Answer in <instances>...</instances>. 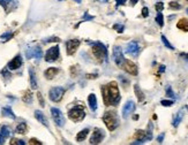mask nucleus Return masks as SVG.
<instances>
[{"instance_id":"obj_14","label":"nucleus","mask_w":188,"mask_h":145,"mask_svg":"<svg viewBox=\"0 0 188 145\" xmlns=\"http://www.w3.org/2000/svg\"><path fill=\"white\" fill-rule=\"evenodd\" d=\"M80 46V40L77 39H72L66 43V48H67V54L68 55H73L76 52L77 47Z\"/></svg>"},{"instance_id":"obj_29","label":"nucleus","mask_w":188,"mask_h":145,"mask_svg":"<svg viewBox=\"0 0 188 145\" xmlns=\"http://www.w3.org/2000/svg\"><path fill=\"white\" fill-rule=\"evenodd\" d=\"M0 134H1V136L4 137V138H8L10 136V130L8 127L6 126H2L1 127V129H0Z\"/></svg>"},{"instance_id":"obj_22","label":"nucleus","mask_w":188,"mask_h":145,"mask_svg":"<svg viewBox=\"0 0 188 145\" xmlns=\"http://www.w3.org/2000/svg\"><path fill=\"white\" fill-rule=\"evenodd\" d=\"M1 114H2L4 116L10 117V119H12V120H15V117H16V116H15L14 112L12 111V108H10V106L2 108V109H1Z\"/></svg>"},{"instance_id":"obj_52","label":"nucleus","mask_w":188,"mask_h":145,"mask_svg":"<svg viewBox=\"0 0 188 145\" xmlns=\"http://www.w3.org/2000/svg\"><path fill=\"white\" fill-rule=\"evenodd\" d=\"M74 1H75V2H79V4H80L81 1H82V0H74Z\"/></svg>"},{"instance_id":"obj_32","label":"nucleus","mask_w":188,"mask_h":145,"mask_svg":"<svg viewBox=\"0 0 188 145\" xmlns=\"http://www.w3.org/2000/svg\"><path fill=\"white\" fill-rule=\"evenodd\" d=\"M156 22L158 23L159 27H163V25H164V17H163V14H162L160 12H158V14L156 16Z\"/></svg>"},{"instance_id":"obj_12","label":"nucleus","mask_w":188,"mask_h":145,"mask_svg":"<svg viewBox=\"0 0 188 145\" xmlns=\"http://www.w3.org/2000/svg\"><path fill=\"white\" fill-rule=\"evenodd\" d=\"M121 68L125 71H127L131 75H137V66L131 60H125L123 65L121 66Z\"/></svg>"},{"instance_id":"obj_27","label":"nucleus","mask_w":188,"mask_h":145,"mask_svg":"<svg viewBox=\"0 0 188 145\" xmlns=\"http://www.w3.org/2000/svg\"><path fill=\"white\" fill-rule=\"evenodd\" d=\"M13 36H14V32H12V31H6L5 33H2V35L0 36V40H1L2 43L8 42V40L12 39Z\"/></svg>"},{"instance_id":"obj_1","label":"nucleus","mask_w":188,"mask_h":145,"mask_svg":"<svg viewBox=\"0 0 188 145\" xmlns=\"http://www.w3.org/2000/svg\"><path fill=\"white\" fill-rule=\"evenodd\" d=\"M102 93H103L104 103L106 106H118L120 103V92L118 89L117 82H111L108 85H104L102 88Z\"/></svg>"},{"instance_id":"obj_17","label":"nucleus","mask_w":188,"mask_h":145,"mask_svg":"<svg viewBox=\"0 0 188 145\" xmlns=\"http://www.w3.org/2000/svg\"><path fill=\"white\" fill-rule=\"evenodd\" d=\"M59 73V69L56 68V67H51V68H47L45 70V73H44V75L46 77L47 80H52V78H54L56 75Z\"/></svg>"},{"instance_id":"obj_42","label":"nucleus","mask_w":188,"mask_h":145,"mask_svg":"<svg viewBox=\"0 0 188 145\" xmlns=\"http://www.w3.org/2000/svg\"><path fill=\"white\" fill-rule=\"evenodd\" d=\"M49 42H60V39L58 37H51V38H46L44 39V43H49Z\"/></svg>"},{"instance_id":"obj_18","label":"nucleus","mask_w":188,"mask_h":145,"mask_svg":"<svg viewBox=\"0 0 188 145\" xmlns=\"http://www.w3.org/2000/svg\"><path fill=\"white\" fill-rule=\"evenodd\" d=\"M29 76H30V86H31V89L36 90L38 88V84H37V78H36L35 70L33 68L29 69Z\"/></svg>"},{"instance_id":"obj_30","label":"nucleus","mask_w":188,"mask_h":145,"mask_svg":"<svg viewBox=\"0 0 188 145\" xmlns=\"http://www.w3.org/2000/svg\"><path fill=\"white\" fill-rule=\"evenodd\" d=\"M22 99H23V101L25 104H31L33 103V94H31V92L30 91H25V93H24Z\"/></svg>"},{"instance_id":"obj_5","label":"nucleus","mask_w":188,"mask_h":145,"mask_svg":"<svg viewBox=\"0 0 188 145\" xmlns=\"http://www.w3.org/2000/svg\"><path fill=\"white\" fill-rule=\"evenodd\" d=\"M65 94V89L64 88H60V86H56V88H52L50 91H49V97L52 101L54 103H59L62 97Z\"/></svg>"},{"instance_id":"obj_50","label":"nucleus","mask_w":188,"mask_h":145,"mask_svg":"<svg viewBox=\"0 0 188 145\" xmlns=\"http://www.w3.org/2000/svg\"><path fill=\"white\" fill-rule=\"evenodd\" d=\"M137 1H139V0H131V4H132V5H135Z\"/></svg>"},{"instance_id":"obj_40","label":"nucleus","mask_w":188,"mask_h":145,"mask_svg":"<svg viewBox=\"0 0 188 145\" xmlns=\"http://www.w3.org/2000/svg\"><path fill=\"white\" fill-rule=\"evenodd\" d=\"M160 104L163 105V106H166V107H169V106H172L173 105V100H162Z\"/></svg>"},{"instance_id":"obj_11","label":"nucleus","mask_w":188,"mask_h":145,"mask_svg":"<svg viewBox=\"0 0 188 145\" xmlns=\"http://www.w3.org/2000/svg\"><path fill=\"white\" fill-rule=\"evenodd\" d=\"M58 58H59V46H53L47 50L46 54H45V60L47 62L56 61Z\"/></svg>"},{"instance_id":"obj_25","label":"nucleus","mask_w":188,"mask_h":145,"mask_svg":"<svg viewBox=\"0 0 188 145\" xmlns=\"http://www.w3.org/2000/svg\"><path fill=\"white\" fill-rule=\"evenodd\" d=\"M27 131H28V127H27V124L24 122H21V123L18 124V127H16V132L18 134L24 135V134H27Z\"/></svg>"},{"instance_id":"obj_35","label":"nucleus","mask_w":188,"mask_h":145,"mask_svg":"<svg viewBox=\"0 0 188 145\" xmlns=\"http://www.w3.org/2000/svg\"><path fill=\"white\" fill-rule=\"evenodd\" d=\"M162 42H163V44H164V45L167 47V48H170V50H174V47L172 46L171 44H170V42L167 40V38L165 37V36H163V35H162Z\"/></svg>"},{"instance_id":"obj_46","label":"nucleus","mask_w":188,"mask_h":145,"mask_svg":"<svg viewBox=\"0 0 188 145\" xmlns=\"http://www.w3.org/2000/svg\"><path fill=\"white\" fill-rule=\"evenodd\" d=\"M117 1V5L119 6V5H123L125 2H126V0H116Z\"/></svg>"},{"instance_id":"obj_48","label":"nucleus","mask_w":188,"mask_h":145,"mask_svg":"<svg viewBox=\"0 0 188 145\" xmlns=\"http://www.w3.org/2000/svg\"><path fill=\"white\" fill-rule=\"evenodd\" d=\"M4 140H5V138L1 136V134H0V144H4Z\"/></svg>"},{"instance_id":"obj_20","label":"nucleus","mask_w":188,"mask_h":145,"mask_svg":"<svg viewBox=\"0 0 188 145\" xmlns=\"http://www.w3.org/2000/svg\"><path fill=\"white\" fill-rule=\"evenodd\" d=\"M183 115H185V109H180L177 114H175V116H174V119H173V127H177L181 123V121H182V119H183Z\"/></svg>"},{"instance_id":"obj_36","label":"nucleus","mask_w":188,"mask_h":145,"mask_svg":"<svg viewBox=\"0 0 188 145\" xmlns=\"http://www.w3.org/2000/svg\"><path fill=\"white\" fill-rule=\"evenodd\" d=\"M113 29H114V30H117L119 33H121V32H123V29H125V27H123L122 24H114V25H113Z\"/></svg>"},{"instance_id":"obj_19","label":"nucleus","mask_w":188,"mask_h":145,"mask_svg":"<svg viewBox=\"0 0 188 145\" xmlns=\"http://www.w3.org/2000/svg\"><path fill=\"white\" fill-rule=\"evenodd\" d=\"M35 117H36L42 124H44L45 127L49 128V121H47L46 116L43 114V112H41V111H35Z\"/></svg>"},{"instance_id":"obj_28","label":"nucleus","mask_w":188,"mask_h":145,"mask_svg":"<svg viewBox=\"0 0 188 145\" xmlns=\"http://www.w3.org/2000/svg\"><path fill=\"white\" fill-rule=\"evenodd\" d=\"M135 138H136L137 140H143L144 143H146L147 140V134L146 131L143 130H137L136 134H135Z\"/></svg>"},{"instance_id":"obj_54","label":"nucleus","mask_w":188,"mask_h":145,"mask_svg":"<svg viewBox=\"0 0 188 145\" xmlns=\"http://www.w3.org/2000/svg\"><path fill=\"white\" fill-rule=\"evenodd\" d=\"M187 2H188V0H187Z\"/></svg>"},{"instance_id":"obj_13","label":"nucleus","mask_w":188,"mask_h":145,"mask_svg":"<svg viewBox=\"0 0 188 145\" xmlns=\"http://www.w3.org/2000/svg\"><path fill=\"white\" fill-rule=\"evenodd\" d=\"M135 103L132 101V100H128L127 103L125 104V106L122 108V117L123 119H127L131 114H132L134 111H135Z\"/></svg>"},{"instance_id":"obj_51","label":"nucleus","mask_w":188,"mask_h":145,"mask_svg":"<svg viewBox=\"0 0 188 145\" xmlns=\"http://www.w3.org/2000/svg\"><path fill=\"white\" fill-rule=\"evenodd\" d=\"M98 1H102V2H108V0H98Z\"/></svg>"},{"instance_id":"obj_8","label":"nucleus","mask_w":188,"mask_h":145,"mask_svg":"<svg viewBox=\"0 0 188 145\" xmlns=\"http://www.w3.org/2000/svg\"><path fill=\"white\" fill-rule=\"evenodd\" d=\"M113 59H114L116 65L119 66V67H121L123 65L126 59L123 56V53H122V50L120 46H114V48H113Z\"/></svg>"},{"instance_id":"obj_37","label":"nucleus","mask_w":188,"mask_h":145,"mask_svg":"<svg viewBox=\"0 0 188 145\" xmlns=\"http://www.w3.org/2000/svg\"><path fill=\"white\" fill-rule=\"evenodd\" d=\"M170 8H172V10H180L181 6L179 5L178 2H175V1H171L170 2Z\"/></svg>"},{"instance_id":"obj_26","label":"nucleus","mask_w":188,"mask_h":145,"mask_svg":"<svg viewBox=\"0 0 188 145\" xmlns=\"http://www.w3.org/2000/svg\"><path fill=\"white\" fill-rule=\"evenodd\" d=\"M89 134V129H83L82 131H80L77 135H76V140L77 142H82V140H84L87 138V136Z\"/></svg>"},{"instance_id":"obj_49","label":"nucleus","mask_w":188,"mask_h":145,"mask_svg":"<svg viewBox=\"0 0 188 145\" xmlns=\"http://www.w3.org/2000/svg\"><path fill=\"white\" fill-rule=\"evenodd\" d=\"M164 70H165L164 66H160V67H159V71H160V73H162V71H164Z\"/></svg>"},{"instance_id":"obj_33","label":"nucleus","mask_w":188,"mask_h":145,"mask_svg":"<svg viewBox=\"0 0 188 145\" xmlns=\"http://www.w3.org/2000/svg\"><path fill=\"white\" fill-rule=\"evenodd\" d=\"M166 96L170 97V98H172V99H175V94H174L173 90H172V88H171L170 85L166 86Z\"/></svg>"},{"instance_id":"obj_43","label":"nucleus","mask_w":188,"mask_h":145,"mask_svg":"<svg viewBox=\"0 0 188 145\" xmlns=\"http://www.w3.org/2000/svg\"><path fill=\"white\" fill-rule=\"evenodd\" d=\"M148 15H149V10L147 7H143L142 8V16L143 17H148Z\"/></svg>"},{"instance_id":"obj_38","label":"nucleus","mask_w":188,"mask_h":145,"mask_svg":"<svg viewBox=\"0 0 188 145\" xmlns=\"http://www.w3.org/2000/svg\"><path fill=\"white\" fill-rule=\"evenodd\" d=\"M14 144H16V145H24L25 143H24L23 140H21V139H16V138H13V139H12V142H10V145H14Z\"/></svg>"},{"instance_id":"obj_47","label":"nucleus","mask_w":188,"mask_h":145,"mask_svg":"<svg viewBox=\"0 0 188 145\" xmlns=\"http://www.w3.org/2000/svg\"><path fill=\"white\" fill-rule=\"evenodd\" d=\"M180 56H182L183 59H185V60L186 61H188V54H186V53H182V54H181V55Z\"/></svg>"},{"instance_id":"obj_7","label":"nucleus","mask_w":188,"mask_h":145,"mask_svg":"<svg viewBox=\"0 0 188 145\" xmlns=\"http://www.w3.org/2000/svg\"><path fill=\"white\" fill-rule=\"evenodd\" d=\"M105 137V132H104L103 129L100 128H96L92 132V136L90 137V144H99L102 143Z\"/></svg>"},{"instance_id":"obj_10","label":"nucleus","mask_w":188,"mask_h":145,"mask_svg":"<svg viewBox=\"0 0 188 145\" xmlns=\"http://www.w3.org/2000/svg\"><path fill=\"white\" fill-rule=\"evenodd\" d=\"M126 53L129 54V55L134 56V58H136L140 54V45H139V43L135 42V40L129 43L127 47H126Z\"/></svg>"},{"instance_id":"obj_41","label":"nucleus","mask_w":188,"mask_h":145,"mask_svg":"<svg viewBox=\"0 0 188 145\" xmlns=\"http://www.w3.org/2000/svg\"><path fill=\"white\" fill-rule=\"evenodd\" d=\"M37 98H38L39 104H41V106H42V107H44V106H45V103H44V99H43L42 93H41V92H38V93H37Z\"/></svg>"},{"instance_id":"obj_24","label":"nucleus","mask_w":188,"mask_h":145,"mask_svg":"<svg viewBox=\"0 0 188 145\" xmlns=\"http://www.w3.org/2000/svg\"><path fill=\"white\" fill-rule=\"evenodd\" d=\"M134 92H135V96L137 97V99H139V101H140V103L144 100V98H146V97H144V93L142 92L141 88H140L137 84H135V86H134Z\"/></svg>"},{"instance_id":"obj_16","label":"nucleus","mask_w":188,"mask_h":145,"mask_svg":"<svg viewBox=\"0 0 188 145\" xmlns=\"http://www.w3.org/2000/svg\"><path fill=\"white\" fill-rule=\"evenodd\" d=\"M15 2H16L15 0H0V6H2L6 12H10L16 6Z\"/></svg>"},{"instance_id":"obj_21","label":"nucleus","mask_w":188,"mask_h":145,"mask_svg":"<svg viewBox=\"0 0 188 145\" xmlns=\"http://www.w3.org/2000/svg\"><path fill=\"white\" fill-rule=\"evenodd\" d=\"M88 103H89V107L91 108V111H96L97 109V98L94 93L89 94L88 97Z\"/></svg>"},{"instance_id":"obj_53","label":"nucleus","mask_w":188,"mask_h":145,"mask_svg":"<svg viewBox=\"0 0 188 145\" xmlns=\"http://www.w3.org/2000/svg\"><path fill=\"white\" fill-rule=\"evenodd\" d=\"M186 12H187V13H188V8H187V10H186Z\"/></svg>"},{"instance_id":"obj_4","label":"nucleus","mask_w":188,"mask_h":145,"mask_svg":"<svg viewBox=\"0 0 188 145\" xmlns=\"http://www.w3.org/2000/svg\"><path fill=\"white\" fill-rule=\"evenodd\" d=\"M68 116L71 119L72 121L74 122H80L82 121L85 116V112L83 106L81 105H76L74 107H72L69 111H68Z\"/></svg>"},{"instance_id":"obj_2","label":"nucleus","mask_w":188,"mask_h":145,"mask_svg":"<svg viewBox=\"0 0 188 145\" xmlns=\"http://www.w3.org/2000/svg\"><path fill=\"white\" fill-rule=\"evenodd\" d=\"M88 44H90L92 46V53L99 60V62H106L108 61V47L104 45L103 43L100 42H89L88 40Z\"/></svg>"},{"instance_id":"obj_23","label":"nucleus","mask_w":188,"mask_h":145,"mask_svg":"<svg viewBox=\"0 0 188 145\" xmlns=\"http://www.w3.org/2000/svg\"><path fill=\"white\" fill-rule=\"evenodd\" d=\"M177 28L182 30V31H188V19H181L179 20V22L177 23Z\"/></svg>"},{"instance_id":"obj_3","label":"nucleus","mask_w":188,"mask_h":145,"mask_svg":"<svg viewBox=\"0 0 188 145\" xmlns=\"http://www.w3.org/2000/svg\"><path fill=\"white\" fill-rule=\"evenodd\" d=\"M103 121L106 124V127H108V129L110 131H113L119 126V119H118L116 112H113V111H108L104 114Z\"/></svg>"},{"instance_id":"obj_39","label":"nucleus","mask_w":188,"mask_h":145,"mask_svg":"<svg viewBox=\"0 0 188 145\" xmlns=\"http://www.w3.org/2000/svg\"><path fill=\"white\" fill-rule=\"evenodd\" d=\"M155 8L157 12H162V10H164V4L163 2H157L155 5Z\"/></svg>"},{"instance_id":"obj_6","label":"nucleus","mask_w":188,"mask_h":145,"mask_svg":"<svg viewBox=\"0 0 188 145\" xmlns=\"http://www.w3.org/2000/svg\"><path fill=\"white\" fill-rule=\"evenodd\" d=\"M51 115L53 121L56 122V124L58 127H64L65 126V117H64V114L60 109H58L56 107L51 108Z\"/></svg>"},{"instance_id":"obj_44","label":"nucleus","mask_w":188,"mask_h":145,"mask_svg":"<svg viewBox=\"0 0 188 145\" xmlns=\"http://www.w3.org/2000/svg\"><path fill=\"white\" fill-rule=\"evenodd\" d=\"M29 143L30 144H36V145H42V143L41 142H38L37 139H35V138H31V139L29 140Z\"/></svg>"},{"instance_id":"obj_15","label":"nucleus","mask_w":188,"mask_h":145,"mask_svg":"<svg viewBox=\"0 0 188 145\" xmlns=\"http://www.w3.org/2000/svg\"><path fill=\"white\" fill-rule=\"evenodd\" d=\"M21 66H22V58H21V55H16L13 60L8 62L7 68L10 70H16L19 69Z\"/></svg>"},{"instance_id":"obj_45","label":"nucleus","mask_w":188,"mask_h":145,"mask_svg":"<svg viewBox=\"0 0 188 145\" xmlns=\"http://www.w3.org/2000/svg\"><path fill=\"white\" fill-rule=\"evenodd\" d=\"M164 137H165L164 132H163V134H160V135L158 136V138H157V142H158V143H163V139H164Z\"/></svg>"},{"instance_id":"obj_31","label":"nucleus","mask_w":188,"mask_h":145,"mask_svg":"<svg viewBox=\"0 0 188 145\" xmlns=\"http://www.w3.org/2000/svg\"><path fill=\"white\" fill-rule=\"evenodd\" d=\"M90 20H94V16H91V15H89V14H88V13H84V15H83V19L81 20V21H80V22H79V23L76 24L75 28H77V27H79V25H80L81 23H83L84 21H90Z\"/></svg>"},{"instance_id":"obj_9","label":"nucleus","mask_w":188,"mask_h":145,"mask_svg":"<svg viewBox=\"0 0 188 145\" xmlns=\"http://www.w3.org/2000/svg\"><path fill=\"white\" fill-rule=\"evenodd\" d=\"M25 56L27 59H31V58H36V59H41L43 56V52L42 48L39 46H35V47H30L25 51Z\"/></svg>"},{"instance_id":"obj_34","label":"nucleus","mask_w":188,"mask_h":145,"mask_svg":"<svg viewBox=\"0 0 188 145\" xmlns=\"http://www.w3.org/2000/svg\"><path fill=\"white\" fill-rule=\"evenodd\" d=\"M147 134V140H150L152 138V124L149 123V126H148V130L146 131Z\"/></svg>"}]
</instances>
